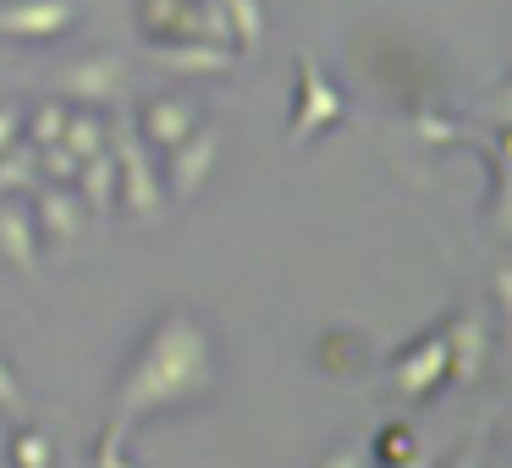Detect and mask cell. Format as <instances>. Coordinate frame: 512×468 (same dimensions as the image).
<instances>
[{
	"instance_id": "1",
	"label": "cell",
	"mask_w": 512,
	"mask_h": 468,
	"mask_svg": "<svg viewBox=\"0 0 512 468\" xmlns=\"http://www.w3.org/2000/svg\"><path fill=\"white\" fill-rule=\"evenodd\" d=\"M215 364H210V331H204L193 314H166V320L149 331V342L138 347L133 369L122 380V419L116 424H133L144 413H171V408H188L210 391Z\"/></svg>"
},
{
	"instance_id": "2",
	"label": "cell",
	"mask_w": 512,
	"mask_h": 468,
	"mask_svg": "<svg viewBox=\"0 0 512 468\" xmlns=\"http://www.w3.org/2000/svg\"><path fill=\"white\" fill-rule=\"evenodd\" d=\"M347 116V100L336 94V83L325 78V67L314 56L298 61V111H292V144H309V138L331 133Z\"/></svg>"
},
{
	"instance_id": "3",
	"label": "cell",
	"mask_w": 512,
	"mask_h": 468,
	"mask_svg": "<svg viewBox=\"0 0 512 468\" xmlns=\"http://www.w3.org/2000/svg\"><path fill=\"white\" fill-rule=\"evenodd\" d=\"M116 182H122V204L133 215H155L160 210V177L149 171V160H144V138L138 133H116Z\"/></svg>"
},
{
	"instance_id": "4",
	"label": "cell",
	"mask_w": 512,
	"mask_h": 468,
	"mask_svg": "<svg viewBox=\"0 0 512 468\" xmlns=\"http://www.w3.org/2000/svg\"><path fill=\"white\" fill-rule=\"evenodd\" d=\"M78 6L72 0H17V6H0V34L6 39H56L72 28Z\"/></svg>"
},
{
	"instance_id": "5",
	"label": "cell",
	"mask_w": 512,
	"mask_h": 468,
	"mask_svg": "<svg viewBox=\"0 0 512 468\" xmlns=\"http://www.w3.org/2000/svg\"><path fill=\"white\" fill-rule=\"evenodd\" d=\"M391 375H397L402 397H430V391L446 380V336H424V342L402 347V358H397Z\"/></svg>"
},
{
	"instance_id": "6",
	"label": "cell",
	"mask_w": 512,
	"mask_h": 468,
	"mask_svg": "<svg viewBox=\"0 0 512 468\" xmlns=\"http://www.w3.org/2000/svg\"><path fill=\"white\" fill-rule=\"evenodd\" d=\"M215 149H221V138H215L210 127H204V133L193 127L177 149H166V155H171V166H166L171 171V199H177V204L199 193V177H210V166H215Z\"/></svg>"
},
{
	"instance_id": "7",
	"label": "cell",
	"mask_w": 512,
	"mask_h": 468,
	"mask_svg": "<svg viewBox=\"0 0 512 468\" xmlns=\"http://www.w3.org/2000/svg\"><path fill=\"white\" fill-rule=\"evenodd\" d=\"M127 89V67L116 56H89L67 72V94L83 105H116Z\"/></svg>"
},
{
	"instance_id": "8",
	"label": "cell",
	"mask_w": 512,
	"mask_h": 468,
	"mask_svg": "<svg viewBox=\"0 0 512 468\" xmlns=\"http://www.w3.org/2000/svg\"><path fill=\"white\" fill-rule=\"evenodd\" d=\"M479 369H485V325H479L474 314H463V320H452V331H446V380L474 386Z\"/></svg>"
},
{
	"instance_id": "9",
	"label": "cell",
	"mask_w": 512,
	"mask_h": 468,
	"mask_svg": "<svg viewBox=\"0 0 512 468\" xmlns=\"http://www.w3.org/2000/svg\"><path fill=\"white\" fill-rule=\"evenodd\" d=\"M199 127V116H193V105L182 100H155L144 105V122H138V138H144L149 149H177L182 138Z\"/></svg>"
},
{
	"instance_id": "10",
	"label": "cell",
	"mask_w": 512,
	"mask_h": 468,
	"mask_svg": "<svg viewBox=\"0 0 512 468\" xmlns=\"http://www.w3.org/2000/svg\"><path fill=\"white\" fill-rule=\"evenodd\" d=\"M34 215H39V237H45L50 248H67L72 237H78V226H83L78 199L67 193V182H56V188H45V193H39Z\"/></svg>"
},
{
	"instance_id": "11",
	"label": "cell",
	"mask_w": 512,
	"mask_h": 468,
	"mask_svg": "<svg viewBox=\"0 0 512 468\" xmlns=\"http://www.w3.org/2000/svg\"><path fill=\"white\" fill-rule=\"evenodd\" d=\"M155 61H166V67L199 78V72H226V67H232V45H210V39H188V45H155Z\"/></svg>"
},
{
	"instance_id": "12",
	"label": "cell",
	"mask_w": 512,
	"mask_h": 468,
	"mask_svg": "<svg viewBox=\"0 0 512 468\" xmlns=\"http://www.w3.org/2000/svg\"><path fill=\"white\" fill-rule=\"evenodd\" d=\"M0 254L12 259L17 270H34V259H39V232H34V221H28L23 204H0Z\"/></svg>"
},
{
	"instance_id": "13",
	"label": "cell",
	"mask_w": 512,
	"mask_h": 468,
	"mask_svg": "<svg viewBox=\"0 0 512 468\" xmlns=\"http://www.w3.org/2000/svg\"><path fill=\"white\" fill-rule=\"evenodd\" d=\"M72 182H78V193H83L78 204H89L94 215H105L116 204V160L105 155V149H100V155H89V160H78V177H72Z\"/></svg>"
},
{
	"instance_id": "14",
	"label": "cell",
	"mask_w": 512,
	"mask_h": 468,
	"mask_svg": "<svg viewBox=\"0 0 512 468\" xmlns=\"http://www.w3.org/2000/svg\"><path fill=\"white\" fill-rule=\"evenodd\" d=\"M39 182V160H34V144H12L0 149V193H28Z\"/></svg>"
},
{
	"instance_id": "15",
	"label": "cell",
	"mask_w": 512,
	"mask_h": 468,
	"mask_svg": "<svg viewBox=\"0 0 512 468\" xmlns=\"http://www.w3.org/2000/svg\"><path fill=\"white\" fill-rule=\"evenodd\" d=\"M61 144H67L78 160L100 155V149H105V122H100V116H89V111H78V116L67 111V127H61Z\"/></svg>"
},
{
	"instance_id": "16",
	"label": "cell",
	"mask_w": 512,
	"mask_h": 468,
	"mask_svg": "<svg viewBox=\"0 0 512 468\" xmlns=\"http://www.w3.org/2000/svg\"><path fill=\"white\" fill-rule=\"evenodd\" d=\"M232 6V45L237 50H259V39H265V28H259V0H226Z\"/></svg>"
},
{
	"instance_id": "17",
	"label": "cell",
	"mask_w": 512,
	"mask_h": 468,
	"mask_svg": "<svg viewBox=\"0 0 512 468\" xmlns=\"http://www.w3.org/2000/svg\"><path fill=\"white\" fill-rule=\"evenodd\" d=\"M12 463L17 468H50V435L34 430V424H28V430H17L12 435Z\"/></svg>"
},
{
	"instance_id": "18",
	"label": "cell",
	"mask_w": 512,
	"mask_h": 468,
	"mask_svg": "<svg viewBox=\"0 0 512 468\" xmlns=\"http://www.w3.org/2000/svg\"><path fill=\"white\" fill-rule=\"evenodd\" d=\"M61 127H67V105H61V100H45V105L34 111V122H28L34 149H39V144H61Z\"/></svg>"
},
{
	"instance_id": "19",
	"label": "cell",
	"mask_w": 512,
	"mask_h": 468,
	"mask_svg": "<svg viewBox=\"0 0 512 468\" xmlns=\"http://www.w3.org/2000/svg\"><path fill=\"white\" fill-rule=\"evenodd\" d=\"M34 160H39V171H45L50 182H72V177H78V155H72L67 144H39Z\"/></svg>"
},
{
	"instance_id": "20",
	"label": "cell",
	"mask_w": 512,
	"mask_h": 468,
	"mask_svg": "<svg viewBox=\"0 0 512 468\" xmlns=\"http://www.w3.org/2000/svg\"><path fill=\"white\" fill-rule=\"evenodd\" d=\"M413 446H419V441H413V430H408V424H397V430H391L386 441H375V457H380V468H397V463H408V457H413Z\"/></svg>"
},
{
	"instance_id": "21",
	"label": "cell",
	"mask_w": 512,
	"mask_h": 468,
	"mask_svg": "<svg viewBox=\"0 0 512 468\" xmlns=\"http://www.w3.org/2000/svg\"><path fill=\"white\" fill-rule=\"evenodd\" d=\"M122 435H127V424L105 430V441H100V457H94V468H127V457H122Z\"/></svg>"
},
{
	"instance_id": "22",
	"label": "cell",
	"mask_w": 512,
	"mask_h": 468,
	"mask_svg": "<svg viewBox=\"0 0 512 468\" xmlns=\"http://www.w3.org/2000/svg\"><path fill=\"white\" fill-rule=\"evenodd\" d=\"M0 413H23V386H17L6 358H0Z\"/></svg>"
},
{
	"instance_id": "23",
	"label": "cell",
	"mask_w": 512,
	"mask_h": 468,
	"mask_svg": "<svg viewBox=\"0 0 512 468\" xmlns=\"http://www.w3.org/2000/svg\"><path fill=\"white\" fill-rule=\"evenodd\" d=\"M17 133H23V111L17 105H0V149H12Z\"/></svg>"
},
{
	"instance_id": "24",
	"label": "cell",
	"mask_w": 512,
	"mask_h": 468,
	"mask_svg": "<svg viewBox=\"0 0 512 468\" xmlns=\"http://www.w3.org/2000/svg\"><path fill=\"white\" fill-rule=\"evenodd\" d=\"M325 468H358V452H336V457H331V463H325Z\"/></svg>"
},
{
	"instance_id": "25",
	"label": "cell",
	"mask_w": 512,
	"mask_h": 468,
	"mask_svg": "<svg viewBox=\"0 0 512 468\" xmlns=\"http://www.w3.org/2000/svg\"><path fill=\"white\" fill-rule=\"evenodd\" d=\"M452 468H479V452H463V457H457Z\"/></svg>"
},
{
	"instance_id": "26",
	"label": "cell",
	"mask_w": 512,
	"mask_h": 468,
	"mask_svg": "<svg viewBox=\"0 0 512 468\" xmlns=\"http://www.w3.org/2000/svg\"><path fill=\"white\" fill-rule=\"evenodd\" d=\"M397 468H424V463H419V457H408V463H397Z\"/></svg>"
}]
</instances>
